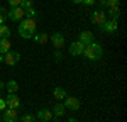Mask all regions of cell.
I'll use <instances>...</instances> for the list:
<instances>
[{
	"label": "cell",
	"instance_id": "6da1fadb",
	"mask_svg": "<svg viewBox=\"0 0 127 122\" xmlns=\"http://www.w3.org/2000/svg\"><path fill=\"white\" fill-rule=\"evenodd\" d=\"M83 56L87 58V60H100L102 56H103V48H102V44H98V42H90L88 46H85V51H83Z\"/></svg>",
	"mask_w": 127,
	"mask_h": 122
},
{
	"label": "cell",
	"instance_id": "7a4b0ae2",
	"mask_svg": "<svg viewBox=\"0 0 127 122\" xmlns=\"http://www.w3.org/2000/svg\"><path fill=\"white\" fill-rule=\"evenodd\" d=\"M98 27H100L102 32H105V34H114V32H117L119 24H117V20L110 19V20H105V22H103L102 26H98Z\"/></svg>",
	"mask_w": 127,
	"mask_h": 122
},
{
	"label": "cell",
	"instance_id": "3957f363",
	"mask_svg": "<svg viewBox=\"0 0 127 122\" xmlns=\"http://www.w3.org/2000/svg\"><path fill=\"white\" fill-rule=\"evenodd\" d=\"M19 60H20V54L17 53V51H12V49H10L9 53H5V54H3V63H5V64H9V66H15Z\"/></svg>",
	"mask_w": 127,
	"mask_h": 122
},
{
	"label": "cell",
	"instance_id": "277c9868",
	"mask_svg": "<svg viewBox=\"0 0 127 122\" xmlns=\"http://www.w3.org/2000/svg\"><path fill=\"white\" fill-rule=\"evenodd\" d=\"M2 121L3 122H17L19 121V114H17V109H5L3 114H2Z\"/></svg>",
	"mask_w": 127,
	"mask_h": 122
},
{
	"label": "cell",
	"instance_id": "5b68a950",
	"mask_svg": "<svg viewBox=\"0 0 127 122\" xmlns=\"http://www.w3.org/2000/svg\"><path fill=\"white\" fill-rule=\"evenodd\" d=\"M7 19L10 20H22L24 19V9L22 7H12V9L7 12Z\"/></svg>",
	"mask_w": 127,
	"mask_h": 122
},
{
	"label": "cell",
	"instance_id": "8992f818",
	"mask_svg": "<svg viewBox=\"0 0 127 122\" xmlns=\"http://www.w3.org/2000/svg\"><path fill=\"white\" fill-rule=\"evenodd\" d=\"M83 51H85V44L83 42H80V41L71 42V46H69V54L71 56H81Z\"/></svg>",
	"mask_w": 127,
	"mask_h": 122
},
{
	"label": "cell",
	"instance_id": "52a82bcc",
	"mask_svg": "<svg viewBox=\"0 0 127 122\" xmlns=\"http://www.w3.org/2000/svg\"><path fill=\"white\" fill-rule=\"evenodd\" d=\"M63 105H64L66 109H69V110H78L80 109V100L76 98V97H68V95H66Z\"/></svg>",
	"mask_w": 127,
	"mask_h": 122
},
{
	"label": "cell",
	"instance_id": "ba28073f",
	"mask_svg": "<svg viewBox=\"0 0 127 122\" xmlns=\"http://www.w3.org/2000/svg\"><path fill=\"white\" fill-rule=\"evenodd\" d=\"M51 42H53V46L56 48V49H61L63 46H64V36L61 34V32H54V34H51Z\"/></svg>",
	"mask_w": 127,
	"mask_h": 122
},
{
	"label": "cell",
	"instance_id": "9c48e42d",
	"mask_svg": "<svg viewBox=\"0 0 127 122\" xmlns=\"http://www.w3.org/2000/svg\"><path fill=\"white\" fill-rule=\"evenodd\" d=\"M105 20H107V14H105L103 10H95V12L92 14V22L97 24V26H102Z\"/></svg>",
	"mask_w": 127,
	"mask_h": 122
},
{
	"label": "cell",
	"instance_id": "30bf717a",
	"mask_svg": "<svg viewBox=\"0 0 127 122\" xmlns=\"http://www.w3.org/2000/svg\"><path fill=\"white\" fill-rule=\"evenodd\" d=\"M5 103H7L9 109H17V107L20 105V98L15 95V93H9L7 98H5Z\"/></svg>",
	"mask_w": 127,
	"mask_h": 122
},
{
	"label": "cell",
	"instance_id": "8fae6325",
	"mask_svg": "<svg viewBox=\"0 0 127 122\" xmlns=\"http://www.w3.org/2000/svg\"><path fill=\"white\" fill-rule=\"evenodd\" d=\"M54 115H53V112L49 110V109H41L37 114H36V119H39V121H44V122H48L51 121Z\"/></svg>",
	"mask_w": 127,
	"mask_h": 122
},
{
	"label": "cell",
	"instance_id": "7c38bea8",
	"mask_svg": "<svg viewBox=\"0 0 127 122\" xmlns=\"http://www.w3.org/2000/svg\"><path fill=\"white\" fill-rule=\"evenodd\" d=\"M80 42H83L85 46H88L90 42H93V34L90 32V30H83L81 34H80Z\"/></svg>",
	"mask_w": 127,
	"mask_h": 122
},
{
	"label": "cell",
	"instance_id": "4fadbf2b",
	"mask_svg": "<svg viewBox=\"0 0 127 122\" xmlns=\"http://www.w3.org/2000/svg\"><path fill=\"white\" fill-rule=\"evenodd\" d=\"M64 112H66V107H64L61 102L54 103V107H53V115H54V117H63Z\"/></svg>",
	"mask_w": 127,
	"mask_h": 122
},
{
	"label": "cell",
	"instance_id": "5bb4252c",
	"mask_svg": "<svg viewBox=\"0 0 127 122\" xmlns=\"http://www.w3.org/2000/svg\"><path fill=\"white\" fill-rule=\"evenodd\" d=\"M17 30H19V34H20V37H22V39H32V36L36 34L34 30L26 29V27H24V26H20V24H19V27H17Z\"/></svg>",
	"mask_w": 127,
	"mask_h": 122
},
{
	"label": "cell",
	"instance_id": "9a60e30c",
	"mask_svg": "<svg viewBox=\"0 0 127 122\" xmlns=\"http://www.w3.org/2000/svg\"><path fill=\"white\" fill-rule=\"evenodd\" d=\"M66 95H68V93H66V90H64L63 87H56V88L53 90V97H54L56 100H59V102L64 100V97H66Z\"/></svg>",
	"mask_w": 127,
	"mask_h": 122
},
{
	"label": "cell",
	"instance_id": "2e32d148",
	"mask_svg": "<svg viewBox=\"0 0 127 122\" xmlns=\"http://www.w3.org/2000/svg\"><path fill=\"white\" fill-rule=\"evenodd\" d=\"M32 39L36 41L37 44H46L48 39H49V34H46V32H39V34H34Z\"/></svg>",
	"mask_w": 127,
	"mask_h": 122
},
{
	"label": "cell",
	"instance_id": "e0dca14e",
	"mask_svg": "<svg viewBox=\"0 0 127 122\" xmlns=\"http://www.w3.org/2000/svg\"><path fill=\"white\" fill-rule=\"evenodd\" d=\"M20 26H24L26 29L34 30V32H36V19H22Z\"/></svg>",
	"mask_w": 127,
	"mask_h": 122
},
{
	"label": "cell",
	"instance_id": "ac0fdd59",
	"mask_svg": "<svg viewBox=\"0 0 127 122\" xmlns=\"http://www.w3.org/2000/svg\"><path fill=\"white\" fill-rule=\"evenodd\" d=\"M10 48H12V44H10L9 39H0V54H5V53H9Z\"/></svg>",
	"mask_w": 127,
	"mask_h": 122
},
{
	"label": "cell",
	"instance_id": "d6986e66",
	"mask_svg": "<svg viewBox=\"0 0 127 122\" xmlns=\"http://www.w3.org/2000/svg\"><path fill=\"white\" fill-rule=\"evenodd\" d=\"M5 88L9 90V93H15V92L19 90V83L15 80H9V83L5 85Z\"/></svg>",
	"mask_w": 127,
	"mask_h": 122
},
{
	"label": "cell",
	"instance_id": "ffe728a7",
	"mask_svg": "<svg viewBox=\"0 0 127 122\" xmlns=\"http://www.w3.org/2000/svg\"><path fill=\"white\" fill-rule=\"evenodd\" d=\"M108 14H110V19L119 20V17H120V9L119 7H108Z\"/></svg>",
	"mask_w": 127,
	"mask_h": 122
},
{
	"label": "cell",
	"instance_id": "44dd1931",
	"mask_svg": "<svg viewBox=\"0 0 127 122\" xmlns=\"http://www.w3.org/2000/svg\"><path fill=\"white\" fill-rule=\"evenodd\" d=\"M9 37H10V29L5 24H2L0 26V39H9Z\"/></svg>",
	"mask_w": 127,
	"mask_h": 122
},
{
	"label": "cell",
	"instance_id": "7402d4cb",
	"mask_svg": "<svg viewBox=\"0 0 127 122\" xmlns=\"http://www.w3.org/2000/svg\"><path fill=\"white\" fill-rule=\"evenodd\" d=\"M19 7H22L24 10L34 9V0H20V5H19Z\"/></svg>",
	"mask_w": 127,
	"mask_h": 122
},
{
	"label": "cell",
	"instance_id": "603a6c76",
	"mask_svg": "<svg viewBox=\"0 0 127 122\" xmlns=\"http://www.w3.org/2000/svg\"><path fill=\"white\" fill-rule=\"evenodd\" d=\"M5 20H7V10L3 7H0V26L5 24Z\"/></svg>",
	"mask_w": 127,
	"mask_h": 122
},
{
	"label": "cell",
	"instance_id": "cb8c5ba5",
	"mask_svg": "<svg viewBox=\"0 0 127 122\" xmlns=\"http://www.w3.org/2000/svg\"><path fill=\"white\" fill-rule=\"evenodd\" d=\"M36 121V115H32V114H24L22 115V122H34Z\"/></svg>",
	"mask_w": 127,
	"mask_h": 122
},
{
	"label": "cell",
	"instance_id": "d4e9b609",
	"mask_svg": "<svg viewBox=\"0 0 127 122\" xmlns=\"http://www.w3.org/2000/svg\"><path fill=\"white\" fill-rule=\"evenodd\" d=\"M120 0H105V7H119Z\"/></svg>",
	"mask_w": 127,
	"mask_h": 122
},
{
	"label": "cell",
	"instance_id": "484cf974",
	"mask_svg": "<svg viewBox=\"0 0 127 122\" xmlns=\"http://www.w3.org/2000/svg\"><path fill=\"white\" fill-rule=\"evenodd\" d=\"M7 2H9L10 7H19L20 5V0H7Z\"/></svg>",
	"mask_w": 127,
	"mask_h": 122
},
{
	"label": "cell",
	"instance_id": "4316f807",
	"mask_svg": "<svg viewBox=\"0 0 127 122\" xmlns=\"http://www.w3.org/2000/svg\"><path fill=\"white\" fill-rule=\"evenodd\" d=\"M7 109V103H5V98H0V112H3Z\"/></svg>",
	"mask_w": 127,
	"mask_h": 122
},
{
	"label": "cell",
	"instance_id": "83f0119b",
	"mask_svg": "<svg viewBox=\"0 0 127 122\" xmlns=\"http://www.w3.org/2000/svg\"><path fill=\"white\" fill-rule=\"evenodd\" d=\"M83 5H87V7H92V5H95V0H83Z\"/></svg>",
	"mask_w": 127,
	"mask_h": 122
},
{
	"label": "cell",
	"instance_id": "f1b7e54d",
	"mask_svg": "<svg viewBox=\"0 0 127 122\" xmlns=\"http://www.w3.org/2000/svg\"><path fill=\"white\" fill-rule=\"evenodd\" d=\"M54 58H56V60H61V58H63V54H61V51H59V49H56V53H54Z\"/></svg>",
	"mask_w": 127,
	"mask_h": 122
},
{
	"label": "cell",
	"instance_id": "f546056e",
	"mask_svg": "<svg viewBox=\"0 0 127 122\" xmlns=\"http://www.w3.org/2000/svg\"><path fill=\"white\" fill-rule=\"evenodd\" d=\"M95 2H98V3H100L102 7H105V0H95Z\"/></svg>",
	"mask_w": 127,
	"mask_h": 122
},
{
	"label": "cell",
	"instance_id": "4dcf8cb0",
	"mask_svg": "<svg viewBox=\"0 0 127 122\" xmlns=\"http://www.w3.org/2000/svg\"><path fill=\"white\" fill-rule=\"evenodd\" d=\"M68 122H78V121H76L75 117H69V119H68Z\"/></svg>",
	"mask_w": 127,
	"mask_h": 122
},
{
	"label": "cell",
	"instance_id": "1f68e13d",
	"mask_svg": "<svg viewBox=\"0 0 127 122\" xmlns=\"http://www.w3.org/2000/svg\"><path fill=\"white\" fill-rule=\"evenodd\" d=\"M3 87H5V83H3V81H0V90H3Z\"/></svg>",
	"mask_w": 127,
	"mask_h": 122
},
{
	"label": "cell",
	"instance_id": "d6a6232c",
	"mask_svg": "<svg viewBox=\"0 0 127 122\" xmlns=\"http://www.w3.org/2000/svg\"><path fill=\"white\" fill-rule=\"evenodd\" d=\"M73 3H83V0H73Z\"/></svg>",
	"mask_w": 127,
	"mask_h": 122
},
{
	"label": "cell",
	"instance_id": "836d02e7",
	"mask_svg": "<svg viewBox=\"0 0 127 122\" xmlns=\"http://www.w3.org/2000/svg\"><path fill=\"white\" fill-rule=\"evenodd\" d=\"M2 61H3V54H0V63H2Z\"/></svg>",
	"mask_w": 127,
	"mask_h": 122
}]
</instances>
